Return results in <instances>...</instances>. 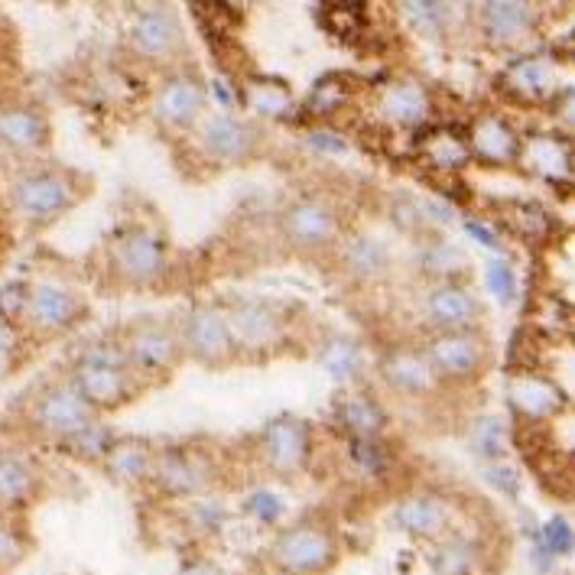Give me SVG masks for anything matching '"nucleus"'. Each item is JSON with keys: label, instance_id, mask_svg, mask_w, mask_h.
Segmentation results:
<instances>
[{"label": "nucleus", "instance_id": "obj_41", "mask_svg": "<svg viewBox=\"0 0 575 575\" xmlns=\"http://www.w3.org/2000/svg\"><path fill=\"white\" fill-rule=\"evenodd\" d=\"M345 101H348V91L342 85H338V82H322L316 91H312L309 108L316 111L319 117H325V114H335Z\"/></svg>", "mask_w": 575, "mask_h": 575}, {"label": "nucleus", "instance_id": "obj_33", "mask_svg": "<svg viewBox=\"0 0 575 575\" xmlns=\"http://www.w3.org/2000/svg\"><path fill=\"white\" fill-rule=\"evenodd\" d=\"M387 247L377 244L374 238H355L351 244H345L342 264L345 270H351L355 277H381L387 270Z\"/></svg>", "mask_w": 575, "mask_h": 575}, {"label": "nucleus", "instance_id": "obj_48", "mask_svg": "<svg viewBox=\"0 0 575 575\" xmlns=\"http://www.w3.org/2000/svg\"><path fill=\"white\" fill-rule=\"evenodd\" d=\"M309 143L312 147H319V150H329V153H342L348 150V143L338 137V134H329V130H312L309 134Z\"/></svg>", "mask_w": 575, "mask_h": 575}, {"label": "nucleus", "instance_id": "obj_29", "mask_svg": "<svg viewBox=\"0 0 575 575\" xmlns=\"http://www.w3.org/2000/svg\"><path fill=\"white\" fill-rule=\"evenodd\" d=\"M338 423L355 439H377L387 426V413L368 394H348L338 403Z\"/></svg>", "mask_w": 575, "mask_h": 575}, {"label": "nucleus", "instance_id": "obj_47", "mask_svg": "<svg viewBox=\"0 0 575 575\" xmlns=\"http://www.w3.org/2000/svg\"><path fill=\"white\" fill-rule=\"evenodd\" d=\"M553 108H556V117H559V121H563L566 127H572V130H575V88L559 91Z\"/></svg>", "mask_w": 575, "mask_h": 575}, {"label": "nucleus", "instance_id": "obj_3", "mask_svg": "<svg viewBox=\"0 0 575 575\" xmlns=\"http://www.w3.org/2000/svg\"><path fill=\"white\" fill-rule=\"evenodd\" d=\"M78 199H82V186L65 169H33L10 189V202L26 221H52L69 212Z\"/></svg>", "mask_w": 575, "mask_h": 575}, {"label": "nucleus", "instance_id": "obj_24", "mask_svg": "<svg viewBox=\"0 0 575 575\" xmlns=\"http://www.w3.org/2000/svg\"><path fill=\"white\" fill-rule=\"evenodd\" d=\"M533 26V10L527 4H514V0H494V4L481 7V30L498 46H511L524 39Z\"/></svg>", "mask_w": 575, "mask_h": 575}, {"label": "nucleus", "instance_id": "obj_35", "mask_svg": "<svg viewBox=\"0 0 575 575\" xmlns=\"http://www.w3.org/2000/svg\"><path fill=\"white\" fill-rule=\"evenodd\" d=\"M62 446L69 449V455H78V459L95 462V459H108V452H111V446H114V439L108 436V429H104V426L91 423V426L82 429V433H78V436L65 439Z\"/></svg>", "mask_w": 575, "mask_h": 575}, {"label": "nucleus", "instance_id": "obj_44", "mask_svg": "<svg viewBox=\"0 0 575 575\" xmlns=\"http://www.w3.org/2000/svg\"><path fill=\"white\" fill-rule=\"evenodd\" d=\"M247 511L257 520H264V524H273V520L283 514V504L273 491H254L251 498H247Z\"/></svg>", "mask_w": 575, "mask_h": 575}, {"label": "nucleus", "instance_id": "obj_45", "mask_svg": "<svg viewBox=\"0 0 575 575\" xmlns=\"http://www.w3.org/2000/svg\"><path fill=\"white\" fill-rule=\"evenodd\" d=\"M407 17L416 26H429V30H436V26H442V20L449 17V7L446 4H407Z\"/></svg>", "mask_w": 575, "mask_h": 575}, {"label": "nucleus", "instance_id": "obj_6", "mask_svg": "<svg viewBox=\"0 0 575 575\" xmlns=\"http://www.w3.org/2000/svg\"><path fill=\"white\" fill-rule=\"evenodd\" d=\"M436 381H472L488 361V345L478 332H436L423 345Z\"/></svg>", "mask_w": 575, "mask_h": 575}, {"label": "nucleus", "instance_id": "obj_8", "mask_svg": "<svg viewBox=\"0 0 575 575\" xmlns=\"http://www.w3.org/2000/svg\"><path fill=\"white\" fill-rule=\"evenodd\" d=\"M182 348L202 364H225L234 351L228 312L218 306H195L182 322Z\"/></svg>", "mask_w": 575, "mask_h": 575}, {"label": "nucleus", "instance_id": "obj_19", "mask_svg": "<svg viewBox=\"0 0 575 575\" xmlns=\"http://www.w3.org/2000/svg\"><path fill=\"white\" fill-rule=\"evenodd\" d=\"M182 43V30L176 17L166 7L143 10L130 26V46L143 59H166L173 56Z\"/></svg>", "mask_w": 575, "mask_h": 575}, {"label": "nucleus", "instance_id": "obj_21", "mask_svg": "<svg viewBox=\"0 0 575 575\" xmlns=\"http://www.w3.org/2000/svg\"><path fill=\"white\" fill-rule=\"evenodd\" d=\"M394 520L403 533H410V537L436 540L449 530L452 511L439 494H410V498L397 507Z\"/></svg>", "mask_w": 575, "mask_h": 575}, {"label": "nucleus", "instance_id": "obj_32", "mask_svg": "<svg viewBox=\"0 0 575 575\" xmlns=\"http://www.w3.org/2000/svg\"><path fill=\"white\" fill-rule=\"evenodd\" d=\"M322 368L329 371L335 381H351L358 377L364 368V351L355 338H345V335H335L329 342L322 345Z\"/></svg>", "mask_w": 575, "mask_h": 575}, {"label": "nucleus", "instance_id": "obj_37", "mask_svg": "<svg viewBox=\"0 0 575 575\" xmlns=\"http://www.w3.org/2000/svg\"><path fill=\"white\" fill-rule=\"evenodd\" d=\"M465 264H468V257L462 254V247L446 244V241L429 244L426 254H423V270L439 273V277H452V273L465 270Z\"/></svg>", "mask_w": 575, "mask_h": 575}, {"label": "nucleus", "instance_id": "obj_10", "mask_svg": "<svg viewBox=\"0 0 575 575\" xmlns=\"http://www.w3.org/2000/svg\"><path fill=\"white\" fill-rule=\"evenodd\" d=\"M205 114V88L195 75L176 72L160 85L153 98V117L166 130H186L199 127Z\"/></svg>", "mask_w": 575, "mask_h": 575}, {"label": "nucleus", "instance_id": "obj_13", "mask_svg": "<svg viewBox=\"0 0 575 575\" xmlns=\"http://www.w3.org/2000/svg\"><path fill=\"white\" fill-rule=\"evenodd\" d=\"M423 312L436 332H475L481 306L462 283H436L423 299Z\"/></svg>", "mask_w": 575, "mask_h": 575}, {"label": "nucleus", "instance_id": "obj_17", "mask_svg": "<svg viewBox=\"0 0 575 575\" xmlns=\"http://www.w3.org/2000/svg\"><path fill=\"white\" fill-rule=\"evenodd\" d=\"M468 147L472 156H478L481 163L491 166H507L520 156V137L514 134V127L498 114H478L472 127H468Z\"/></svg>", "mask_w": 575, "mask_h": 575}, {"label": "nucleus", "instance_id": "obj_7", "mask_svg": "<svg viewBox=\"0 0 575 575\" xmlns=\"http://www.w3.org/2000/svg\"><path fill=\"white\" fill-rule=\"evenodd\" d=\"M111 264L127 283H153L163 277L166 270V241L160 231L147 225L127 228L121 238L114 241Z\"/></svg>", "mask_w": 575, "mask_h": 575}, {"label": "nucleus", "instance_id": "obj_2", "mask_svg": "<svg viewBox=\"0 0 575 575\" xmlns=\"http://www.w3.org/2000/svg\"><path fill=\"white\" fill-rule=\"evenodd\" d=\"M270 563L283 575H322L338 563V540L322 524H296L273 540Z\"/></svg>", "mask_w": 575, "mask_h": 575}, {"label": "nucleus", "instance_id": "obj_51", "mask_svg": "<svg viewBox=\"0 0 575 575\" xmlns=\"http://www.w3.org/2000/svg\"><path fill=\"white\" fill-rule=\"evenodd\" d=\"M182 575H212V569H208V566H192V569H186Z\"/></svg>", "mask_w": 575, "mask_h": 575}, {"label": "nucleus", "instance_id": "obj_46", "mask_svg": "<svg viewBox=\"0 0 575 575\" xmlns=\"http://www.w3.org/2000/svg\"><path fill=\"white\" fill-rule=\"evenodd\" d=\"M475 442H478L481 455H501V449H504V433H501V423H498V420L481 423V426H478V436H475Z\"/></svg>", "mask_w": 575, "mask_h": 575}, {"label": "nucleus", "instance_id": "obj_1", "mask_svg": "<svg viewBox=\"0 0 575 575\" xmlns=\"http://www.w3.org/2000/svg\"><path fill=\"white\" fill-rule=\"evenodd\" d=\"M72 381L95 410H111V407L127 403L134 368L127 364L121 348L95 345L78 355L75 368H72Z\"/></svg>", "mask_w": 575, "mask_h": 575}, {"label": "nucleus", "instance_id": "obj_16", "mask_svg": "<svg viewBox=\"0 0 575 575\" xmlns=\"http://www.w3.org/2000/svg\"><path fill=\"white\" fill-rule=\"evenodd\" d=\"M377 114L387 124L397 127H420L429 117V91L416 82V78H390V82L377 91Z\"/></svg>", "mask_w": 575, "mask_h": 575}, {"label": "nucleus", "instance_id": "obj_4", "mask_svg": "<svg viewBox=\"0 0 575 575\" xmlns=\"http://www.w3.org/2000/svg\"><path fill=\"white\" fill-rule=\"evenodd\" d=\"M30 420L39 433L65 442L95 423V407L82 397L75 381H56L46 390H39V397L33 400Z\"/></svg>", "mask_w": 575, "mask_h": 575}, {"label": "nucleus", "instance_id": "obj_42", "mask_svg": "<svg viewBox=\"0 0 575 575\" xmlns=\"http://www.w3.org/2000/svg\"><path fill=\"white\" fill-rule=\"evenodd\" d=\"M23 553H26V540L17 533V527L0 520V569L17 566Z\"/></svg>", "mask_w": 575, "mask_h": 575}, {"label": "nucleus", "instance_id": "obj_30", "mask_svg": "<svg viewBox=\"0 0 575 575\" xmlns=\"http://www.w3.org/2000/svg\"><path fill=\"white\" fill-rule=\"evenodd\" d=\"M36 472L20 455L0 452V507H20L33 498Z\"/></svg>", "mask_w": 575, "mask_h": 575}, {"label": "nucleus", "instance_id": "obj_20", "mask_svg": "<svg viewBox=\"0 0 575 575\" xmlns=\"http://www.w3.org/2000/svg\"><path fill=\"white\" fill-rule=\"evenodd\" d=\"M46 140H49V124L36 108H26V104L0 108V147L13 153H33L43 150Z\"/></svg>", "mask_w": 575, "mask_h": 575}, {"label": "nucleus", "instance_id": "obj_52", "mask_svg": "<svg viewBox=\"0 0 575 575\" xmlns=\"http://www.w3.org/2000/svg\"><path fill=\"white\" fill-rule=\"evenodd\" d=\"M569 176L575 179V150H572V169H569Z\"/></svg>", "mask_w": 575, "mask_h": 575}, {"label": "nucleus", "instance_id": "obj_11", "mask_svg": "<svg viewBox=\"0 0 575 575\" xmlns=\"http://www.w3.org/2000/svg\"><path fill=\"white\" fill-rule=\"evenodd\" d=\"M195 140L205 156H212L218 163H241L257 147V130L241 121L234 114H208L202 117Z\"/></svg>", "mask_w": 575, "mask_h": 575}, {"label": "nucleus", "instance_id": "obj_43", "mask_svg": "<svg viewBox=\"0 0 575 575\" xmlns=\"http://www.w3.org/2000/svg\"><path fill=\"white\" fill-rule=\"evenodd\" d=\"M543 543H546V550H550V553H569L575 546V533H572V527L566 524L563 517H556V520L546 524Z\"/></svg>", "mask_w": 575, "mask_h": 575}, {"label": "nucleus", "instance_id": "obj_12", "mask_svg": "<svg viewBox=\"0 0 575 575\" xmlns=\"http://www.w3.org/2000/svg\"><path fill=\"white\" fill-rule=\"evenodd\" d=\"M85 312V303L72 290H65L59 283H36L30 296H26L23 322L33 332H62L69 325L78 322V316Z\"/></svg>", "mask_w": 575, "mask_h": 575}, {"label": "nucleus", "instance_id": "obj_25", "mask_svg": "<svg viewBox=\"0 0 575 575\" xmlns=\"http://www.w3.org/2000/svg\"><path fill=\"white\" fill-rule=\"evenodd\" d=\"M504 88L520 101H546L556 88L553 65L540 56L517 59L511 69L504 72Z\"/></svg>", "mask_w": 575, "mask_h": 575}, {"label": "nucleus", "instance_id": "obj_34", "mask_svg": "<svg viewBox=\"0 0 575 575\" xmlns=\"http://www.w3.org/2000/svg\"><path fill=\"white\" fill-rule=\"evenodd\" d=\"M504 221H507V228L517 234V238H527V241H543L546 234H550V228H553L550 215H546L543 208L533 205V202L507 205L504 208Z\"/></svg>", "mask_w": 575, "mask_h": 575}, {"label": "nucleus", "instance_id": "obj_38", "mask_svg": "<svg viewBox=\"0 0 575 575\" xmlns=\"http://www.w3.org/2000/svg\"><path fill=\"white\" fill-rule=\"evenodd\" d=\"M351 459H355L361 472L381 475L390 465V452L381 439H351Z\"/></svg>", "mask_w": 575, "mask_h": 575}, {"label": "nucleus", "instance_id": "obj_9", "mask_svg": "<svg viewBox=\"0 0 575 575\" xmlns=\"http://www.w3.org/2000/svg\"><path fill=\"white\" fill-rule=\"evenodd\" d=\"M283 234L299 251H322L342 234V218L325 199H296L283 212Z\"/></svg>", "mask_w": 575, "mask_h": 575}, {"label": "nucleus", "instance_id": "obj_23", "mask_svg": "<svg viewBox=\"0 0 575 575\" xmlns=\"http://www.w3.org/2000/svg\"><path fill=\"white\" fill-rule=\"evenodd\" d=\"M507 397H511V407L530 420H546L563 410V390L540 374H517L507 387Z\"/></svg>", "mask_w": 575, "mask_h": 575}, {"label": "nucleus", "instance_id": "obj_14", "mask_svg": "<svg viewBox=\"0 0 575 575\" xmlns=\"http://www.w3.org/2000/svg\"><path fill=\"white\" fill-rule=\"evenodd\" d=\"M260 449H264V459L273 472L293 475L309 459V426L296 416H280L264 429Z\"/></svg>", "mask_w": 575, "mask_h": 575}, {"label": "nucleus", "instance_id": "obj_5", "mask_svg": "<svg viewBox=\"0 0 575 575\" xmlns=\"http://www.w3.org/2000/svg\"><path fill=\"white\" fill-rule=\"evenodd\" d=\"M121 351L134 371L163 374L173 368L186 348H182V335H176L173 325L156 319H137L127 325Z\"/></svg>", "mask_w": 575, "mask_h": 575}, {"label": "nucleus", "instance_id": "obj_49", "mask_svg": "<svg viewBox=\"0 0 575 575\" xmlns=\"http://www.w3.org/2000/svg\"><path fill=\"white\" fill-rule=\"evenodd\" d=\"M465 228H468V234H472L475 241H481L485 247H491V251H498V247H501V238H498V234H494V228L481 225V221H468Z\"/></svg>", "mask_w": 575, "mask_h": 575}, {"label": "nucleus", "instance_id": "obj_39", "mask_svg": "<svg viewBox=\"0 0 575 575\" xmlns=\"http://www.w3.org/2000/svg\"><path fill=\"white\" fill-rule=\"evenodd\" d=\"M485 283H488V293L498 299V303H511V299L517 296V277H514V267L507 264V260H488Z\"/></svg>", "mask_w": 575, "mask_h": 575}, {"label": "nucleus", "instance_id": "obj_18", "mask_svg": "<svg viewBox=\"0 0 575 575\" xmlns=\"http://www.w3.org/2000/svg\"><path fill=\"white\" fill-rule=\"evenodd\" d=\"M208 478H212V468H208V459L199 452L173 449L156 455L153 481L166 494H195L208 485Z\"/></svg>", "mask_w": 575, "mask_h": 575}, {"label": "nucleus", "instance_id": "obj_50", "mask_svg": "<svg viewBox=\"0 0 575 575\" xmlns=\"http://www.w3.org/2000/svg\"><path fill=\"white\" fill-rule=\"evenodd\" d=\"M563 52H566L569 59H575V33H572V36L566 39V43H563Z\"/></svg>", "mask_w": 575, "mask_h": 575}, {"label": "nucleus", "instance_id": "obj_22", "mask_svg": "<svg viewBox=\"0 0 575 575\" xmlns=\"http://www.w3.org/2000/svg\"><path fill=\"white\" fill-rule=\"evenodd\" d=\"M381 374L384 381L400 390V394H426L433 390L436 384V374L429 368V361L423 351H413V348H390L387 355L381 358Z\"/></svg>", "mask_w": 575, "mask_h": 575}, {"label": "nucleus", "instance_id": "obj_27", "mask_svg": "<svg viewBox=\"0 0 575 575\" xmlns=\"http://www.w3.org/2000/svg\"><path fill=\"white\" fill-rule=\"evenodd\" d=\"M153 465H156V452L147 446L143 439H117L104 468L114 481H143L153 478Z\"/></svg>", "mask_w": 575, "mask_h": 575}, {"label": "nucleus", "instance_id": "obj_26", "mask_svg": "<svg viewBox=\"0 0 575 575\" xmlns=\"http://www.w3.org/2000/svg\"><path fill=\"white\" fill-rule=\"evenodd\" d=\"M517 160L524 163L530 173H537L543 179H563V176H569V169H572V150L559 137L537 134V137H530L524 147H520Z\"/></svg>", "mask_w": 575, "mask_h": 575}, {"label": "nucleus", "instance_id": "obj_36", "mask_svg": "<svg viewBox=\"0 0 575 575\" xmlns=\"http://www.w3.org/2000/svg\"><path fill=\"white\" fill-rule=\"evenodd\" d=\"M475 563V550L465 540H446L436 546L433 569L439 575H468Z\"/></svg>", "mask_w": 575, "mask_h": 575}, {"label": "nucleus", "instance_id": "obj_40", "mask_svg": "<svg viewBox=\"0 0 575 575\" xmlns=\"http://www.w3.org/2000/svg\"><path fill=\"white\" fill-rule=\"evenodd\" d=\"M394 221L407 231H423L426 225H433V218H429V202L400 195V199L394 202Z\"/></svg>", "mask_w": 575, "mask_h": 575}, {"label": "nucleus", "instance_id": "obj_15", "mask_svg": "<svg viewBox=\"0 0 575 575\" xmlns=\"http://www.w3.org/2000/svg\"><path fill=\"white\" fill-rule=\"evenodd\" d=\"M228 322H231V335H234V345H241L247 351H264L273 348L280 342L283 335V319L280 312L267 306V303H238L228 312Z\"/></svg>", "mask_w": 575, "mask_h": 575}, {"label": "nucleus", "instance_id": "obj_28", "mask_svg": "<svg viewBox=\"0 0 575 575\" xmlns=\"http://www.w3.org/2000/svg\"><path fill=\"white\" fill-rule=\"evenodd\" d=\"M423 160L436 169V173H459V169L472 160V147H468V137L455 134L449 127H436L429 130L426 140L420 143Z\"/></svg>", "mask_w": 575, "mask_h": 575}, {"label": "nucleus", "instance_id": "obj_31", "mask_svg": "<svg viewBox=\"0 0 575 575\" xmlns=\"http://www.w3.org/2000/svg\"><path fill=\"white\" fill-rule=\"evenodd\" d=\"M247 108L260 117H286L293 114V95L277 78H251V85H247Z\"/></svg>", "mask_w": 575, "mask_h": 575}]
</instances>
